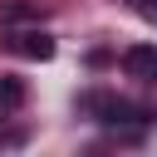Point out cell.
I'll list each match as a JSON object with an SVG mask.
<instances>
[{"instance_id": "2", "label": "cell", "mask_w": 157, "mask_h": 157, "mask_svg": "<svg viewBox=\"0 0 157 157\" xmlns=\"http://www.w3.org/2000/svg\"><path fill=\"white\" fill-rule=\"evenodd\" d=\"M5 49H10V54H20V59L44 64V59H54V49H59V44H54V34H44L39 25H34V29H10V25H5Z\"/></svg>"}, {"instance_id": "1", "label": "cell", "mask_w": 157, "mask_h": 157, "mask_svg": "<svg viewBox=\"0 0 157 157\" xmlns=\"http://www.w3.org/2000/svg\"><path fill=\"white\" fill-rule=\"evenodd\" d=\"M78 108L88 113V118H98L103 128H118V132H142L157 113L147 108V103H132V98H118V93H83L78 98Z\"/></svg>"}, {"instance_id": "5", "label": "cell", "mask_w": 157, "mask_h": 157, "mask_svg": "<svg viewBox=\"0 0 157 157\" xmlns=\"http://www.w3.org/2000/svg\"><path fill=\"white\" fill-rule=\"evenodd\" d=\"M20 20H39L34 5H0V25H20Z\"/></svg>"}, {"instance_id": "6", "label": "cell", "mask_w": 157, "mask_h": 157, "mask_svg": "<svg viewBox=\"0 0 157 157\" xmlns=\"http://www.w3.org/2000/svg\"><path fill=\"white\" fill-rule=\"evenodd\" d=\"M137 15H142L147 25H157V0H137Z\"/></svg>"}, {"instance_id": "3", "label": "cell", "mask_w": 157, "mask_h": 157, "mask_svg": "<svg viewBox=\"0 0 157 157\" xmlns=\"http://www.w3.org/2000/svg\"><path fill=\"white\" fill-rule=\"evenodd\" d=\"M118 64H123V74H128V78L152 83V78H157V44H128Z\"/></svg>"}, {"instance_id": "4", "label": "cell", "mask_w": 157, "mask_h": 157, "mask_svg": "<svg viewBox=\"0 0 157 157\" xmlns=\"http://www.w3.org/2000/svg\"><path fill=\"white\" fill-rule=\"evenodd\" d=\"M25 98H29L25 78H15V74H0V118L20 113V108H25Z\"/></svg>"}]
</instances>
